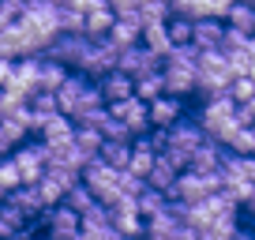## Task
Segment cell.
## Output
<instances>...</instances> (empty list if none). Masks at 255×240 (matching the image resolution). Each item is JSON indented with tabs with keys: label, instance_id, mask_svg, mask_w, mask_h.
Wrapping results in <instances>:
<instances>
[{
	"label": "cell",
	"instance_id": "cell-41",
	"mask_svg": "<svg viewBox=\"0 0 255 240\" xmlns=\"http://www.w3.org/2000/svg\"><path fill=\"white\" fill-rule=\"evenodd\" d=\"M248 34L233 30V26H225V38H222V53H240V49H248Z\"/></svg>",
	"mask_w": 255,
	"mask_h": 240
},
{
	"label": "cell",
	"instance_id": "cell-31",
	"mask_svg": "<svg viewBox=\"0 0 255 240\" xmlns=\"http://www.w3.org/2000/svg\"><path fill=\"white\" fill-rule=\"evenodd\" d=\"M225 26H233V30L248 34V38H255V8H248V4H233L229 15H225Z\"/></svg>",
	"mask_w": 255,
	"mask_h": 240
},
{
	"label": "cell",
	"instance_id": "cell-8",
	"mask_svg": "<svg viewBox=\"0 0 255 240\" xmlns=\"http://www.w3.org/2000/svg\"><path fill=\"white\" fill-rule=\"evenodd\" d=\"M11 161H15L23 184H38L49 169V154H45V143H23L19 150H11Z\"/></svg>",
	"mask_w": 255,
	"mask_h": 240
},
{
	"label": "cell",
	"instance_id": "cell-11",
	"mask_svg": "<svg viewBox=\"0 0 255 240\" xmlns=\"http://www.w3.org/2000/svg\"><path fill=\"white\" fill-rule=\"evenodd\" d=\"M117 72L131 75V79H143V75H150V72H161V60L143 45V41H139V45H131V49H120Z\"/></svg>",
	"mask_w": 255,
	"mask_h": 240
},
{
	"label": "cell",
	"instance_id": "cell-21",
	"mask_svg": "<svg viewBox=\"0 0 255 240\" xmlns=\"http://www.w3.org/2000/svg\"><path fill=\"white\" fill-rule=\"evenodd\" d=\"M8 203H11V207H15L19 214L26 218V222H34V218H41V214L49 210L45 203H41V195H38V188H34V184H23V188H15V192L8 195Z\"/></svg>",
	"mask_w": 255,
	"mask_h": 240
},
{
	"label": "cell",
	"instance_id": "cell-34",
	"mask_svg": "<svg viewBox=\"0 0 255 240\" xmlns=\"http://www.w3.org/2000/svg\"><path fill=\"white\" fill-rule=\"evenodd\" d=\"M161 94H165V79H161V72H150V75H143V79H135V98H139V102L150 105L154 98H161Z\"/></svg>",
	"mask_w": 255,
	"mask_h": 240
},
{
	"label": "cell",
	"instance_id": "cell-13",
	"mask_svg": "<svg viewBox=\"0 0 255 240\" xmlns=\"http://www.w3.org/2000/svg\"><path fill=\"white\" fill-rule=\"evenodd\" d=\"M117 49L109 45L105 38H90V49H87V60H83V75H94V79H102V75L117 72Z\"/></svg>",
	"mask_w": 255,
	"mask_h": 240
},
{
	"label": "cell",
	"instance_id": "cell-6",
	"mask_svg": "<svg viewBox=\"0 0 255 240\" xmlns=\"http://www.w3.org/2000/svg\"><path fill=\"white\" fill-rule=\"evenodd\" d=\"M237 124V102L229 94H218V98H207V105L199 109V128L203 135L210 139H222L225 131Z\"/></svg>",
	"mask_w": 255,
	"mask_h": 240
},
{
	"label": "cell",
	"instance_id": "cell-25",
	"mask_svg": "<svg viewBox=\"0 0 255 240\" xmlns=\"http://www.w3.org/2000/svg\"><path fill=\"white\" fill-rule=\"evenodd\" d=\"M72 139H75V124L64 117V113H56L45 128H41V143L45 146H64V143H72Z\"/></svg>",
	"mask_w": 255,
	"mask_h": 240
},
{
	"label": "cell",
	"instance_id": "cell-42",
	"mask_svg": "<svg viewBox=\"0 0 255 240\" xmlns=\"http://www.w3.org/2000/svg\"><path fill=\"white\" fill-rule=\"evenodd\" d=\"M233 4H237V0H210V15L225 23V15H229V8H233Z\"/></svg>",
	"mask_w": 255,
	"mask_h": 240
},
{
	"label": "cell",
	"instance_id": "cell-17",
	"mask_svg": "<svg viewBox=\"0 0 255 240\" xmlns=\"http://www.w3.org/2000/svg\"><path fill=\"white\" fill-rule=\"evenodd\" d=\"M98 90H102L105 105H117V102H128V98H135V79L124 72H109L98 79Z\"/></svg>",
	"mask_w": 255,
	"mask_h": 240
},
{
	"label": "cell",
	"instance_id": "cell-16",
	"mask_svg": "<svg viewBox=\"0 0 255 240\" xmlns=\"http://www.w3.org/2000/svg\"><path fill=\"white\" fill-rule=\"evenodd\" d=\"M105 41H109L113 49H131V45H139V41H143V19L139 15H128V19H117V23H113V30L105 34Z\"/></svg>",
	"mask_w": 255,
	"mask_h": 240
},
{
	"label": "cell",
	"instance_id": "cell-47",
	"mask_svg": "<svg viewBox=\"0 0 255 240\" xmlns=\"http://www.w3.org/2000/svg\"><path fill=\"white\" fill-rule=\"evenodd\" d=\"M240 4H248V8H255V0H240Z\"/></svg>",
	"mask_w": 255,
	"mask_h": 240
},
{
	"label": "cell",
	"instance_id": "cell-45",
	"mask_svg": "<svg viewBox=\"0 0 255 240\" xmlns=\"http://www.w3.org/2000/svg\"><path fill=\"white\" fill-rule=\"evenodd\" d=\"M109 240H139V237H120V233H113V237Z\"/></svg>",
	"mask_w": 255,
	"mask_h": 240
},
{
	"label": "cell",
	"instance_id": "cell-36",
	"mask_svg": "<svg viewBox=\"0 0 255 240\" xmlns=\"http://www.w3.org/2000/svg\"><path fill=\"white\" fill-rule=\"evenodd\" d=\"M165 207H169V195H165V192H154V188H146V192L139 195V210H143V218H158Z\"/></svg>",
	"mask_w": 255,
	"mask_h": 240
},
{
	"label": "cell",
	"instance_id": "cell-20",
	"mask_svg": "<svg viewBox=\"0 0 255 240\" xmlns=\"http://www.w3.org/2000/svg\"><path fill=\"white\" fill-rule=\"evenodd\" d=\"M158 158H161V150H158L146 135L135 139V143H131V161H128V173H135V176H143V180H146Z\"/></svg>",
	"mask_w": 255,
	"mask_h": 240
},
{
	"label": "cell",
	"instance_id": "cell-30",
	"mask_svg": "<svg viewBox=\"0 0 255 240\" xmlns=\"http://www.w3.org/2000/svg\"><path fill=\"white\" fill-rule=\"evenodd\" d=\"M173 15L188 19V23H199V19H214L210 15V0H169Z\"/></svg>",
	"mask_w": 255,
	"mask_h": 240
},
{
	"label": "cell",
	"instance_id": "cell-7",
	"mask_svg": "<svg viewBox=\"0 0 255 240\" xmlns=\"http://www.w3.org/2000/svg\"><path fill=\"white\" fill-rule=\"evenodd\" d=\"M109 210V222H113V229L120 233V237H143L146 233V218H143V210H139V199H131V195H120L113 207H105Z\"/></svg>",
	"mask_w": 255,
	"mask_h": 240
},
{
	"label": "cell",
	"instance_id": "cell-23",
	"mask_svg": "<svg viewBox=\"0 0 255 240\" xmlns=\"http://www.w3.org/2000/svg\"><path fill=\"white\" fill-rule=\"evenodd\" d=\"M218 143H222L229 154H255V128H248V124H240V120H237Z\"/></svg>",
	"mask_w": 255,
	"mask_h": 240
},
{
	"label": "cell",
	"instance_id": "cell-46",
	"mask_svg": "<svg viewBox=\"0 0 255 240\" xmlns=\"http://www.w3.org/2000/svg\"><path fill=\"white\" fill-rule=\"evenodd\" d=\"M75 240H98V237H90V233H79V237H75Z\"/></svg>",
	"mask_w": 255,
	"mask_h": 240
},
{
	"label": "cell",
	"instance_id": "cell-18",
	"mask_svg": "<svg viewBox=\"0 0 255 240\" xmlns=\"http://www.w3.org/2000/svg\"><path fill=\"white\" fill-rule=\"evenodd\" d=\"M222 38H225V23L222 19H199V23L191 26V45L199 49V53L222 49Z\"/></svg>",
	"mask_w": 255,
	"mask_h": 240
},
{
	"label": "cell",
	"instance_id": "cell-48",
	"mask_svg": "<svg viewBox=\"0 0 255 240\" xmlns=\"http://www.w3.org/2000/svg\"><path fill=\"white\" fill-rule=\"evenodd\" d=\"M252 240H255V233H252Z\"/></svg>",
	"mask_w": 255,
	"mask_h": 240
},
{
	"label": "cell",
	"instance_id": "cell-37",
	"mask_svg": "<svg viewBox=\"0 0 255 240\" xmlns=\"http://www.w3.org/2000/svg\"><path fill=\"white\" fill-rule=\"evenodd\" d=\"M64 207H68V210H75V214H83V210H90V207H94V195L87 192V184H83V180H79V184H75L68 195H64Z\"/></svg>",
	"mask_w": 255,
	"mask_h": 240
},
{
	"label": "cell",
	"instance_id": "cell-12",
	"mask_svg": "<svg viewBox=\"0 0 255 240\" xmlns=\"http://www.w3.org/2000/svg\"><path fill=\"white\" fill-rule=\"evenodd\" d=\"M87 49H90V38H87V34H60V38L53 41V49H49V56H53V60H60L68 72H72V68H79V72H83Z\"/></svg>",
	"mask_w": 255,
	"mask_h": 240
},
{
	"label": "cell",
	"instance_id": "cell-27",
	"mask_svg": "<svg viewBox=\"0 0 255 240\" xmlns=\"http://www.w3.org/2000/svg\"><path fill=\"white\" fill-rule=\"evenodd\" d=\"M176 176H180V169L173 165V161H165V158H158L154 161V169H150V176H146V188H154V192H173V184H176Z\"/></svg>",
	"mask_w": 255,
	"mask_h": 240
},
{
	"label": "cell",
	"instance_id": "cell-15",
	"mask_svg": "<svg viewBox=\"0 0 255 240\" xmlns=\"http://www.w3.org/2000/svg\"><path fill=\"white\" fill-rule=\"evenodd\" d=\"M225 146L218 143V139H203L199 146H195V154H191V165L188 169H195V173H222V165H225Z\"/></svg>",
	"mask_w": 255,
	"mask_h": 240
},
{
	"label": "cell",
	"instance_id": "cell-44",
	"mask_svg": "<svg viewBox=\"0 0 255 240\" xmlns=\"http://www.w3.org/2000/svg\"><path fill=\"white\" fill-rule=\"evenodd\" d=\"M244 207H248V210L255 214V188H252V195H248V203H244Z\"/></svg>",
	"mask_w": 255,
	"mask_h": 240
},
{
	"label": "cell",
	"instance_id": "cell-26",
	"mask_svg": "<svg viewBox=\"0 0 255 240\" xmlns=\"http://www.w3.org/2000/svg\"><path fill=\"white\" fill-rule=\"evenodd\" d=\"M143 45L150 49L158 60H165V56L173 53V38H169V26H165V23H150V26H143Z\"/></svg>",
	"mask_w": 255,
	"mask_h": 240
},
{
	"label": "cell",
	"instance_id": "cell-28",
	"mask_svg": "<svg viewBox=\"0 0 255 240\" xmlns=\"http://www.w3.org/2000/svg\"><path fill=\"white\" fill-rule=\"evenodd\" d=\"M23 229H30V222H26L23 214H19L15 207H11L8 199L0 203V240H11V237H19Z\"/></svg>",
	"mask_w": 255,
	"mask_h": 240
},
{
	"label": "cell",
	"instance_id": "cell-10",
	"mask_svg": "<svg viewBox=\"0 0 255 240\" xmlns=\"http://www.w3.org/2000/svg\"><path fill=\"white\" fill-rule=\"evenodd\" d=\"M41 225H45V240H75L83 233L79 214L68 210L64 203H60V207H49L45 214H41Z\"/></svg>",
	"mask_w": 255,
	"mask_h": 240
},
{
	"label": "cell",
	"instance_id": "cell-22",
	"mask_svg": "<svg viewBox=\"0 0 255 240\" xmlns=\"http://www.w3.org/2000/svg\"><path fill=\"white\" fill-rule=\"evenodd\" d=\"M79 225H83V233H90V237H98V240H109L113 233V222H109V210L102 207V203H94L90 210H83L79 214Z\"/></svg>",
	"mask_w": 255,
	"mask_h": 240
},
{
	"label": "cell",
	"instance_id": "cell-3",
	"mask_svg": "<svg viewBox=\"0 0 255 240\" xmlns=\"http://www.w3.org/2000/svg\"><path fill=\"white\" fill-rule=\"evenodd\" d=\"M222 173H195V169H184L180 176H176L173 192H169V199L173 203H184V207H195V203L210 199V195L222 192Z\"/></svg>",
	"mask_w": 255,
	"mask_h": 240
},
{
	"label": "cell",
	"instance_id": "cell-5",
	"mask_svg": "<svg viewBox=\"0 0 255 240\" xmlns=\"http://www.w3.org/2000/svg\"><path fill=\"white\" fill-rule=\"evenodd\" d=\"M83 184H87V192L94 195V203H102V207H113V203L120 199V173L117 169H109L102 158H94L87 169H83Z\"/></svg>",
	"mask_w": 255,
	"mask_h": 240
},
{
	"label": "cell",
	"instance_id": "cell-40",
	"mask_svg": "<svg viewBox=\"0 0 255 240\" xmlns=\"http://www.w3.org/2000/svg\"><path fill=\"white\" fill-rule=\"evenodd\" d=\"M60 34H83V11L60 8Z\"/></svg>",
	"mask_w": 255,
	"mask_h": 240
},
{
	"label": "cell",
	"instance_id": "cell-29",
	"mask_svg": "<svg viewBox=\"0 0 255 240\" xmlns=\"http://www.w3.org/2000/svg\"><path fill=\"white\" fill-rule=\"evenodd\" d=\"M30 131L19 124V120H0V158H8V150H19L26 143Z\"/></svg>",
	"mask_w": 255,
	"mask_h": 240
},
{
	"label": "cell",
	"instance_id": "cell-1",
	"mask_svg": "<svg viewBox=\"0 0 255 240\" xmlns=\"http://www.w3.org/2000/svg\"><path fill=\"white\" fill-rule=\"evenodd\" d=\"M102 105H105L102 90H98V83H90L87 75H68V79L60 83V90H56V109L72 120V124H83V120H87L90 113H98Z\"/></svg>",
	"mask_w": 255,
	"mask_h": 240
},
{
	"label": "cell",
	"instance_id": "cell-33",
	"mask_svg": "<svg viewBox=\"0 0 255 240\" xmlns=\"http://www.w3.org/2000/svg\"><path fill=\"white\" fill-rule=\"evenodd\" d=\"M98 158H102L109 169L124 173L128 161H131V143H102V154H98Z\"/></svg>",
	"mask_w": 255,
	"mask_h": 240
},
{
	"label": "cell",
	"instance_id": "cell-14",
	"mask_svg": "<svg viewBox=\"0 0 255 240\" xmlns=\"http://www.w3.org/2000/svg\"><path fill=\"white\" fill-rule=\"evenodd\" d=\"M146 109H150V128L154 131H169L176 120H184V98L161 94V98H154Z\"/></svg>",
	"mask_w": 255,
	"mask_h": 240
},
{
	"label": "cell",
	"instance_id": "cell-19",
	"mask_svg": "<svg viewBox=\"0 0 255 240\" xmlns=\"http://www.w3.org/2000/svg\"><path fill=\"white\" fill-rule=\"evenodd\" d=\"M113 23H117V11L109 8V0H102V4H94L90 11H83V34L87 38H105V34L113 30Z\"/></svg>",
	"mask_w": 255,
	"mask_h": 240
},
{
	"label": "cell",
	"instance_id": "cell-4",
	"mask_svg": "<svg viewBox=\"0 0 255 240\" xmlns=\"http://www.w3.org/2000/svg\"><path fill=\"white\" fill-rule=\"evenodd\" d=\"M229 83H233L229 56H225L222 49L203 53L199 64H195V90H203L207 98H218V94H229Z\"/></svg>",
	"mask_w": 255,
	"mask_h": 240
},
{
	"label": "cell",
	"instance_id": "cell-2",
	"mask_svg": "<svg viewBox=\"0 0 255 240\" xmlns=\"http://www.w3.org/2000/svg\"><path fill=\"white\" fill-rule=\"evenodd\" d=\"M203 139H207V135H203L199 124H191V120H176L169 131H154L150 143L161 150V158L173 161V165L184 173V169L191 165V154H195V146H199Z\"/></svg>",
	"mask_w": 255,
	"mask_h": 240
},
{
	"label": "cell",
	"instance_id": "cell-32",
	"mask_svg": "<svg viewBox=\"0 0 255 240\" xmlns=\"http://www.w3.org/2000/svg\"><path fill=\"white\" fill-rule=\"evenodd\" d=\"M102 143L105 139L98 135V128H87V124H79V128H75V146H79V154L87 161H94L98 154H102Z\"/></svg>",
	"mask_w": 255,
	"mask_h": 240
},
{
	"label": "cell",
	"instance_id": "cell-39",
	"mask_svg": "<svg viewBox=\"0 0 255 240\" xmlns=\"http://www.w3.org/2000/svg\"><path fill=\"white\" fill-rule=\"evenodd\" d=\"M229 98H233L237 105L252 102V98H255V79H252V75H240V79H233V83H229Z\"/></svg>",
	"mask_w": 255,
	"mask_h": 240
},
{
	"label": "cell",
	"instance_id": "cell-24",
	"mask_svg": "<svg viewBox=\"0 0 255 240\" xmlns=\"http://www.w3.org/2000/svg\"><path fill=\"white\" fill-rule=\"evenodd\" d=\"M68 68L60 64V60H53V56H45V60H38V90H45V94H56L60 90V83L68 79Z\"/></svg>",
	"mask_w": 255,
	"mask_h": 240
},
{
	"label": "cell",
	"instance_id": "cell-35",
	"mask_svg": "<svg viewBox=\"0 0 255 240\" xmlns=\"http://www.w3.org/2000/svg\"><path fill=\"white\" fill-rule=\"evenodd\" d=\"M139 19H143V26H150V23H169V19H173V8H169V0H143Z\"/></svg>",
	"mask_w": 255,
	"mask_h": 240
},
{
	"label": "cell",
	"instance_id": "cell-43",
	"mask_svg": "<svg viewBox=\"0 0 255 240\" xmlns=\"http://www.w3.org/2000/svg\"><path fill=\"white\" fill-rule=\"evenodd\" d=\"M11 75H15V60H4V56H0V90L11 83Z\"/></svg>",
	"mask_w": 255,
	"mask_h": 240
},
{
	"label": "cell",
	"instance_id": "cell-9",
	"mask_svg": "<svg viewBox=\"0 0 255 240\" xmlns=\"http://www.w3.org/2000/svg\"><path fill=\"white\" fill-rule=\"evenodd\" d=\"M109 113L128 128L131 139H143L146 131H150V109H146V102H139V98H128V102L109 105Z\"/></svg>",
	"mask_w": 255,
	"mask_h": 240
},
{
	"label": "cell",
	"instance_id": "cell-38",
	"mask_svg": "<svg viewBox=\"0 0 255 240\" xmlns=\"http://www.w3.org/2000/svg\"><path fill=\"white\" fill-rule=\"evenodd\" d=\"M165 26H169V38H173V49H180V45H191V26H195V23H188V19L173 15Z\"/></svg>",
	"mask_w": 255,
	"mask_h": 240
}]
</instances>
